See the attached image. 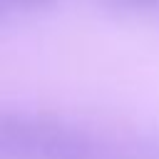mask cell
<instances>
[{
    "label": "cell",
    "mask_w": 159,
    "mask_h": 159,
    "mask_svg": "<svg viewBox=\"0 0 159 159\" xmlns=\"http://www.w3.org/2000/svg\"><path fill=\"white\" fill-rule=\"evenodd\" d=\"M107 5L117 7V10H159V0H107Z\"/></svg>",
    "instance_id": "obj_2"
},
{
    "label": "cell",
    "mask_w": 159,
    "mask_h": 159,
    "mask_svg": "<svg viewBox=\"0 0 159 159\" xmlns=\"http://www.w3.org/2000/svg\"><path fill=\"white\" fill-rule=\"evenodd\" d=\"M0 159H97V144L60 117L0 109Z\"/></svg>",
    "instance_id": "obj_1"
},
{
    "label": "cell",
    "mask_w": 159,
    "mask_h": 159,
    "mask_svg": "<svg viewBox=\"0 0 159 159\" xmlns=\"http://www.w3.org/2000/svg\"><path fill=\"white\" fill-rule=\"evenodd\" d=\"M10 10H40V7H50L55 0H2Z\"/></svg>",
    "instance_id": "obj_3"
},
{
    "label": "cell",
    "mask_w": 159,
    "mask_h": 159,
    "mask_svg": "<svg viewBox=\"0 0 159 159\" xmlns=\"http://www.w3.org/2000/svg\"><path fill=\"white\" fill-rule=\"evenodd\" d=\"M7 12H10V7H7V5H5V2L0 0V22H2L5 17H7Z\"/></svg>",
    "instance_id": "obj_4"
}]
</instances>
